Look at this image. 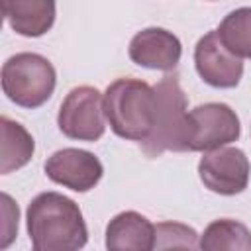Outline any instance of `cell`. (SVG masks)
<instances>
[{
  "label": "cell",
  "instance_id": "8992f818",
  "mask_svg": "<svg viewBox=\"0 0 251 251\" xmlns=\"http://www.w3.org/2000/svg\"><path fill=\"white\" fill-rule=\"evenodd\" d=\"M239 135V118L224 102H206L188 112V151H216L237 141Z\"/></svg>",
  "mask_w": 251,
  "mask_h": 251
},
{
  "label": "cell",
  "instance_id": "9c48e42d",
  "mask_svg": "<svg viewBox=\"0 0 251 251\" xmlns=\"http://www.w3.org/2000/svg\"><path fill=\"white\" fill-rule=\"evenodd\" d=\"M194 67L198 76L212 88H235L243 76V61L222 45L216 29L198 39Z\"/></svg>",
  "mask_w": 251,
  "mask_h": 251
},
{
  "label": "cell",
  "instance_id": "4fadbf2b",
  "mask_svg": "<svg viewBox=\"0 0 251 251\" xmlns=\"http://www.w3.org/2000/svg\"><path fill=\"white\" fill-rule=\"evenodd\" d=\"M2 126V153H0V173L10 175L22 167H25L35 151V141L31 133L20 124L10 120L8 116L0 118Z\"/></svg>",
  "mask_w": 251,
  "mask_h": 251
},
{
  "label": "cell",
  "instance_id": "30bf717a",
  "mask_svg": "<svg viewBox=\"0 0 251 251\" xmlns=\"http://www.w3.org/2000/svg\"><path fill=\"white\" fill-rule=\"evenodd\" d=\"M127 55L143 69L171 73L180 61L182 45L178 37L165 27H145L131 37Z\"/></svg>",
  "mask_w": 251,
  "mask_h": 251
},
{
  "label": "cell",
  "instance_id": "277c9868",
  "mask_svg": "<svg viewBox=\"0 0 251 251\" xmlns=\"http://www.w3.org/2000/svg\"><path fill=\"white\" fill-rule=\"evenodd\" d=\"M57 84L51 61L39 53H16L2 65V90L20 108L35 110L43 106Z\"/></svg>",
  "mask_w": 251,
  "mask_h": 251
},
{
  "label": "cell",
  "instance_id": "5bb4252c",
  "mask_svg": "<svg viewBox=\"0 0 251 251\" xmlns=\"http://www.w3.org/2000/svg\"><path fill=\"white\" fill-rule=\"evenodd\" d=\"M200 251H251V231L231 218L214 220L200 235Z\"/></svg>",
  "mask_w": 251,
  "mask_h": 251
},
{
  "label": "cell",
  "instance_id": "7a4b0ae2",
  "mask_svg": "<svg viewBox=\"0 0 251 251\" xmlns=\"http://www.w3.org/2000/svg\"><path fill=\"white\" fill-rule=\"evenodd\" d=\"M104 116L118 137L147 141L157 118L155 88L139 78L114 80L104 92Z\"/></svg>",
  "mask_w": 251,
  "mask_h": 251
},
{
  "label": "cell",
  "instance_id": "5b68a950",
  "mask_svg": "<svg viewBox=\"0 0 251 251\" xmlns=\"http://www.w3.org/2000/svg\"><path fill=\"white\" fill-rule=\"evenodd\" d=\"M57 126L69 139L98 141L106 131L104 96L98 88L75 86L59 106Z\"/></svg>",
  "mask_w": 251,
  "mask_h": 251
},
{
  "label": "cell",
  "instance_id": "2e32d148",
  "mask_svg": "<svg viewBox=\"0 0 251 251\" xmlns=\"http://www.w3.org/2000/svg\"><path fill=\"white\" fill-rule=\"evenodd\" d=\"M153 251H200V237L194 227L182 222H159Z\"/></svg>",
  "mask_w": 251,
  "mask_h": 251
},
{
  "label": "cell",
  "instance_id": "52a82bcc",
  "mask_svg": "<svg viewBox=\"0 0 251 251\" xmlns=\"http://www.w3.org/2000/svg\"><path fill=\"white\" fill-rule=\"evenodd\" d=\"M198 176L208 190L222 196H235L249 186L251 165L239 147L227 145L202 155Z\"/></svg>",
  "mask_w": 251,
  "mask_h": 251
},
{
  "label": "cell",
  "instance_id": "9a60e30c",
  "mask_svg": "<svg viewBox=\"0 0 251 251\" xmlns=\"http://www.w3.org/2000/svg\"><path fill=\"white\" fill-rule=\"evenodd\" d=\"M222 45L237 59H251V8L243 6L231 10L218 25Z\"/></svg>",
  "mask_w": 251,
  "mask_h": 251
},
{
  "label": "cell",
  "instance_id": "6da1fadb",
  "mask_svg": "<svg viewBox=\"0 0 251 251\" xmlns=\"http://www.w3.org/2000/svg\"><path fill=\"white\" fill-rule=\"evenodd\" d=\"M25 226L33 251H80L88 241L78 204L61 192L37 194L27 206Z\"/></svg>",
  "mask_w": 251,
  "mask_h": 251
},
{
  "label": "cell",
  "instance_id": "ba28073f",
  "mask_svg": "<svg viewBox=\"0 0 251 251\" xmlns=\"http://www.w3.org/2000/svg\"><path fill=\"white\" fill-rule=\"evenodd\" d=\"M43 171L49 180L75 192L92 190L104 175L100 159L94 153L78 147H65L55 151L51 157H47Z\"/></svg>",
  "mask_w": 251,
  "mask_h": 251
},
{
  "label": "cell",
  "instance_id": "3957f363",
  "mask_svg": "<svg viewBox=\"0 0 251 251\" xmlns=\"http://www.w3.org/2000/svg\"><path fill=\"white\" fill-rule=\"evenodd\" d=\"M153 88L157 94V118L153 133L141 143V149L147 157H159L165 151H188V102L178 76L175 73L165 75Z\"/></svg>",
  "mask_w": 251,
  "mask_h": 251
},
{
  "label": "cell",
  "instance_id": "e0dca14e",
  "mask_svg": "<svg viewBox=\"0 0 251 251\" xmlns=\"http://www.w3.org/2000/svg\"><path fill=\"white\" fill-rule=\"evenodd\" d=\"M2 200H4V216H6V222H4V241H2V249H8L10 243L14 241L16 233H18V206L12 202V198L8 194H2Z\"/></svg>",
  "mask_w": 251,
  "mask_h": 251
},
{
  "label": "cell",
  "instance_id": "8fae6325",
  "mask_svg": "<svg viewBox=\"0 0 251 251\" xmlns=\"http://www.w3.org/2000/svg\"><path fill=\"white\" fill-rule=\"evenodd\" d=\"M155 224L139 212L116 214L106 226V251H153Z\"/></svg>",
  "mask_w": 251,
  "mask_h": 251
},
{
  "label": "cell",
  "instance_id": "7c38bea8",
  "mask_svg": "<svg viewBox=\"0 0 251 251\" xmlns=\"http://www.w3.org/2000/svg\"><path fill=\"white\" fill-rule=\"evenodd\" d=\"M2 12L8 25L24 37H41L55 24V2L51 0H4Z\"/></svg>",
  "mask_w": 251,
  "mask_h": 251
}]
</instances>
